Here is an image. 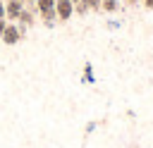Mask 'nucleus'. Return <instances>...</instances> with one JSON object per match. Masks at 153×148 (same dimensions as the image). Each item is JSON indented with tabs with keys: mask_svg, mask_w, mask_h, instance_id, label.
<instances>
[{
	"mask_svg": "<svg viewBox=\"0 0 153 148\" xmlns=\"http://www.w3.org/2000/svg\"><path fill=\"white\" fill-rule=\"evenodd\" d=\"M84 74H86V79H88V81H93V72H91V64H86V72H84Z\"/></svg>",
	"mask_w": 153,
	"mask_h": 148,
	"instance_id": "obj_9",
	"label": "nucleus"
},
{
	"mask_svg": "<svg viewBox=\"0 0 153 148\" xmlns=\"http://www.w3.org/2000/svg\"><path fill=\"white\" fill-rule=\"evenodd\" d=\"M100 10L103 12H117L120 10V0H100Z\"/></svg>",
	"mask_w": 153,
	"mask_h": 148,
	"instance_id": "obj_6",
	"label": "nucleus"
},
{
	"mask_svg": "<svg viewBox=\"0 0 153 148\" xmlns=\"http://www.w3.org/2000/svg\"><path fill=\"white\" fill-rule=\"evenodd\" d=\"M141 2H143V7H146V10H153V0H141Z\"/></svg>",
	"mask_w": 153,
	"mask_h": 148,
	"instance_id": "obj_11",
	"label": "nucleus"
},
{
	"mask_svg": "<svg viewBox=\"0 0 153 148\" xmlns=\"http://www.w3.org/2000/svg\"><path fill=\"white\" fill-rule=\"evenodd\" d=\"M22 36H24V29L17 24V21H7V26H5V31H2V43L5 45H17L19 41H22Z\"/></svg>",
	"mask_w": 153,
	"mask_h": 148,
	"instance_id": "obj_1",
	"label": "nucleus"
},
{
	"mask_svg": "<svg viewBox=\"0 0 153 148\" xmlns=\"http://www.w3.org/2000/svg\"><path fill=\"white\" fill-rule=\"evenodd\" d=\"M17 24L22 26V29H26V26H33L36 24V12H33V7H24L22 12H19V17H17Z\"/></svg>",
	"mask_w": 153,
	"mask_h": 148,
	"instance_id": "obj_4",
	"label": "nucleus"
},
{
	"mask_svg": "<svg viewBox=\"0 0 153 148\" xmlns=\"http://www.w3.org/2000/svg\"><path fill=\"white\" fill-rule=\"evenodd\" d=\"M55 14H57V21H67L74 14V2L72 0H55Z\"/></svg>",
	"mask_w": 153,
	"mask_h": 148,
	"instance_id": "obj_2",
	"label": "nucleus"
},
{
	"mask_svg": "<svg viewBox=\"0 0 153 148\" xmlns=\"http://www.w3.org/2000/svg\"><path fill=\"white\" fill-rule=\"evenodd\" d=\"M33 2H36V0H24V5H29V7H33Z\"/></svg>",
	"mask_w": 153,
	"mask_h": 148,
	"instance_id": "obj_14",
	"label": "nucleus"
},
{
	"mask_svg": "<svg viewBox=\"0 0 153 148\" xmlns=\"http://www.w3.org/2000/svg\"><path fill=\"white\" fill-rule=\"evenodd\" d=\"M5 26H7V19H5V17H0V36H2V31H5Z\"/></svg>",
	"mask_w": 153,
	"mask_h": 148,
	"instance_id": "obj_10",
	"label": "nucleus"
},
{
	"mask_svg": "<svg viewBox=\"0 0 153 148\" xmlns=\"http://www.w3.org/2000/svg\"><path fill=\"white\" fill-rule=\"evenodd\" d=\"M24 0H5V19L7 21H17L19 12L24 10Z\"/></svg>",
	"mask_w": 153,
	"mask_h": 148,
	"instance_id": "obj_3",
	"label": "nucleus"
},
{
	"mask_svg": "<svg viewBox=\"0 0 153 148\" xmlns=\"http://www.w3.org/2000/svg\"><path fill=\"white\" fill-rule=\"evenodd\" d=\"M0 17H5V0H0Z\"/></svg>",
	"mask_w": 153,
	"mask_h": 148,
	"instance_id": "obj_12",
	"label": "nucleus"
},
{
	"mask_svg": "<svg viewBox=\"0 0 153 148\" xmlns=\"http://www.w3.org/2000/svg\"><path fill=\"white\" fill-rule=\"evenodd\" d=\"M33 12H36V17H45V14L55 12V0H36Z\"/></svg>",
	"mask_w": 153,
	"mask_h": 148,
	"instance_id": "obj_5",
	"label": "nucleus"
},
{
	"mask_svg": "<svg viewBox=\"0 0 153 148\" xmlns=\"http://www.w3.org/2000/svg\"><path fill=\"white\" fill-rule=\"evenodd\" d=\"M122 2H124V5H129V7H131V5H136V2H141V0H122Z\"/></svg>",
	"mask_w": 153,
	"mask_h": 148,
	"instance_id": "obj_13",
	"label": "nucleus"
},
{
	"mask_svg": "<svg viewBox=\"0 0 153 148\" xmlns=\"http://www.w3.org/2000/svg\"><path fill=\"white\" fill-rule=\"evenodd\" d=\"M86 12H91V10H88V5H86L84 0H79V2H74V14H81V17H84Z\"/></svg>",
	"mask_w": 153,
	"mask_h": 148,
	"instance_id": "obj_7",
	"label": "nucleus"
},
{
	"mask_svg": "<svg viewBox=\"0 0 153 148\" xmlns=\"http://www.w3.org/2000/svg\"><path fill=\"white\" fill-rule=\"evenodd\" d=\"M72 2H79V0H72Z\"/></svg>",
	"mask_w": 153,
	"mask_h": 148,
	"instance_id": "obj_15",
	"label": "nucleus"
},
{
	"mask_svg": "<svg viewBox=\"0 0 153 148\" xmlns=\"http://www.w3.org/2000/svg\"><path fill=\"white\" fill-rule=\"evenodd\" d=\"M84 2L88 5L91 12H98V10H100V0H84Z\"/></svg>",
	"mask_w": 153,
	"mask_h": 148,
	"instance_id": "obj_8",
	"label": "nucleus"
}]
</instances>
